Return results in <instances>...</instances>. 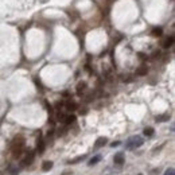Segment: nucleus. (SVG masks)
Segmentation results:
<instances>
[{
    "mask_svg": "<svg viewBox=\"0 0 175 175\" xmlns=\"http://www.w3.org/2000/svg\"><path fill=\"white\" fill-rule=\"evenodd\" d=\"M53 168V162H43V164H42V170L43 171H50Z\"/></svg>",
    "mask_w": 175,
    "mask_h": 175,
    "instance_id": "nucleus-11",
    "label": "nucleus"
},
{
    "mask_svg": "<svg viewBox=\"0 0 175 175\" xmlns=\"http://www.w3.org/2000/svg\"><path fill=\"white\" fill-rule=\"evenodd\" d=\"M139 175H142V174H139Z\"/></svg>",
    "mask_w": 175,
    "mask_h": 175,
    "instance_id": "nucleus-24",
    "label": "nucleus"
},
{
    "mask_svg": "<svg viewBox=\"0 0 175 175\" xmlns=\"http://www.w3.org/2000/svg\"><path fill=\"white\" fill-rule=\"evenodd\" d=\"M66 116H67V115L62 113L61 111H58V112H57V120H58V121H62V123H63L65 118H66Z\"/></svg>",
    "mask_w": 175,
    "mask_h": 175,
    "instance_id": "nucleus-15",
    "label": "nucleus"
},
{
    "mask_svg": "<svg viewBox=\"0 0 175 175\" xmlns=\"http://www.w3.org/2000/svg\"><path fill=\"white\" fill-rule=\"evenodd\" d=\"M147 73H148V67H147V66H140V67L136 70V74H137V76H146Z\"/></svg>",
    "mask_w": 175,
    "mask_h": 175,
    "instance_id": "nucleus-9",
    "label": "nucleus"
},
{
    "mask_svg": "<svg viewBox=\"0 0 175 175\" xmlns=\"http://www.w3.org/2000/svg\"><path fill=\"white\" fill-rule=\"evenodd\" d=\"M8 173H10V175H18V174H19V168H18V167H11Z\"/></svg>",
    "mask_w": 175,
    "mask_h": 175,
    "instance_id": "nucleus-17",
    "label": "nucleus"
},
{
    "mask_svg": "<svg viewBox=\"0 0 175 175\" xmlns=\"http://www.w3.org/2000/svg\"><path fill=\"white\" fill-rule=\"evenodd\" d=\"M36 151H38V154H43V151H45V142H43L42 137H39V139H38V144H36Z\"/></svg>",
    "mask_w": 175,
    "mask_h": 175,
    "instance_id": "nucleus-6",
    "label": "nucleus"
},
{
    "mask_svg": "<svg viewBox=\"0 0 175 175\" xmlns=\"http://www.w3.org/2000/svg\"><path fill=\"white\" fill-rule=\"evenodd\" d=\"M152 34L154 35H162V29H154V31H152Z\"/></svg>",
    "mask_w": 175,
    "mask_h": 175,
    "instance_id": "nucleus-19",
    "label": "nucleus"
},
{
    "mask_svg": "<svg viewBox=\"0 0 175 175\" xmlns=\"http://www.w3.org/2000/svg\"><path fill=\"white\" fill-rule=\"evenodd\" d=\"M65 105H66L67 111H70V112H73V111H76V109H77V104H76V102H73V101H67Z\"/></svg>",
    "mask_w": 175,
    "mask_h": 175,
    "instance_id": "nucleus-10",
    "label": "nucleus"
},
{
    "mask_svg": "<svg viewBox=\"0 0 175 175\" xmlns=\"http://www.w3.org/2000/svg\"><path fill=\"white\" fill-rule=\"evenodd\" d=\"M24 144H26V140H24L23 136H20V135L15 136L11 143V148H14V147H24Z\"/></svg>",
    "mask_w": 175,
    "mask_h": 175,
    "instance_id": "nucleus-3",
    "label": "nucleus"
},
{
    "mask_svg": "<svg viewBox=\"0 0 175 175\" xmlns=\"http://www.w3.org/2000/svg\"><path fill=\"white\" fill-rule=\"evenodd\" d=\"M85 88H86V84L85 82H80V84H78V85H77V93H78V94L82 96V92H84V89H85Z\"/></svg>",
    "mask_w": 175,
    "mask_h": 175,
    "instance_id": "nucleus-13",
    "label": "nucleus"
},
{
    "mask_svg": "<svg viewBox=\"0 0 175 175\" xmlns=\"http://www.w3.org/2000/svg\"><path fill=\"white\" fill-rule=\"evenodd\" d=\"M100 160H101V155H96V156H93V158L89 160V166H94V164H97Z\"/></svg>",
    "mask_w": 175,
    "mask_h": 175,
    "instance_id": "nucleus-12",
    "label": "nucleus"
},
{
    "mask_svg": "<svg viewBox=\"0 0 175 175\" xmlns=\"http://www.w3.org/2000/svg\"><path fill=\"white\" fill-rule=\"evenodd\" d=\"M143 143H144V139H143L142 136H132L129 137V139L125 142V148L127 149H135V148H139V147L143 146Z\"/></svg>",
    "mask_w": 175,
    "mask_h": 175,
    "instance_id": "nucleus-1",
    "label": "nucleus"
},
{
    "mask_svg": "<svg viewBox=\"0 0 175 175\" xmlns=\"http://www.w3.org/2000/svg\"><path fill=\"white\" fill-rule=\"evenodd\" d=\"M173 43H174V36H168V38L163 42V47H164V49L171 47V46H173Z\"/></svg>",
    "mask_w": 175,
    "mask_h": 175,
    "instance_id": "nucleus-8",
    "label": "nucleus"
},
{
    "mask_svg": "<svg viewBox=\"0 0 175 175\" xmlns=\"http://www.w3.org/2000/svg\"><path fill=\"white\" fill-rule=\"evenodd\" d=\"M118 144H120V142H113V143H112L111 146H112V147H117Z\"/></svg>",
    "mask_w": 175,
    "mask_h": 175,
    "instance_id": "nucleus-21",
    "label": "nucleus"
},
{
    "mask_svg": "<svg viewBox=\"0 0 175 175\" xmlns=\"http://www.w3.org/2000/svg\"><path fill=\"white\" fill-rule=\"evenodd\" d=\"M107 142H108V140L105 139V137H98V139L96 140V143H94V148H100V147L105 146V144H107Z\"/></svg>",
    "mask_w": 175,
    "mask_h": 175,
    "instance_id": "nucleus-7",
    "label": "nucleus"
},
{
    "mask_svg": "<svg viewBox=\"0 0 175 175\" xmlns=\"http://www.w3.org/2000/svg\"><path fill=\"white\" fill-rule=\"evenodd\" d=\"M139 57H140V58H142V59H146V58H147V57H146V55H144V54H142V53H140V54H139Z\"/></svg>",
    "mask_w": 175,
    "mask_h": 175,
    "instance_id": "nucleus-22",
    "label": "nucleus"
},
{
    "mask_svg": "<svg viewBox=\"0 0 175 175\" xmlns=\"http://www.w3.org/2000/svg\"><path fill=\"white\" fill-rule=\"evenodd\" d=\"M113 162H115V164H117V166H123V164H124V162H125V159H124L123 152H118V154L115 155Z\"/></svg>",
    "mask_w": 175,
    "mask_h": 175,
    "instance_id": "nucleus-4",
    "label": "nucleus"
},
{
    "mask_svg": "<svg viewBox=\"0 0 175 175\" xmlns=\"http://www.w3.org/2000/svg\"><path fill=\"white\" fill-rule=\"evenodd\" d=\"M144 135L147 137H151L152 135H154V128H146V129H144Z\"/></svg>",
    "mask_w": 175,
    "mask_h": 175,
    "instance_id": "nucleus-16",
    "label": "nucleus"
},
{
    "mask_svg": "<svg viewBox=\"0 0 175 175\" xmlns=\"http://www.w3.org/2000/svg\"><path fill=\"white\" fill-rule=\"evenodd\" d=\"M164 175H175V173H174V168H168L167 171H166V174Z\"/></svg>",
    "mask_w": 175,
    "mask_h": 175,
    "instance_id": "nucleus-20",
    "label": "nucleus"
},
{
    "mask_svg": "<svg viewBox=\"0 0 175 175\" xmlns=\"http://www.w3.org/2000/svg\"><path fill=\"white\" fill-rule=\"evenodd\" d=\"M34 156H35L34 151H29V152H27L26 156H24V159H22L20 167H27V166H30L34 162Z\"/></svg>",
    "mask_w": 175,
    "mask_h": 175,
    "instance_id": "nucleus-2",
    "label": "nucleus"
},
{
    "mask_svg": "<svg viewBox=\"0 0 175 175\" xmlns=\"http://www.w3.org/2000/svg\"><path fill=\"white\" fill-rule=\"evenodd\" d=\"M168 115H163V116H160V117H156V121H166V120H168Z\"/></svg>",
    "mask_w": 175,
    "mask_h": 175,
    "instance_id": "nucleus-18",
    "label": "nucleus"
},
{
    "mask_svg": "<svg viewBox=\"0 0 175 175\" xmlns=\"http://www.w3.org/2000/svg\"><path fill=\"white\" fill-rule=\"evenodd\" d=\"M74 120H76V116H74V115H67L66 118H65V121H63V123L66 124V125H69V124H71Z\"/></svg>",
    "mask_w": 175,
    "mask_h": 175,
    "instance_id": "nucleus-14",
    "label": "nucleus"
},
{
    "mask_svg": "<svg viewBox=\"0 0 175 175\" xmlns=\"http://www.w3.org/2000/svg\"><path fill=\"white\" fill-rule=\"evenodd\" d=\"M11 151H12L14 158H20V155L24 151V147H14V148H11Z\"/></svg>",
    "mask_w": 175,
    "mask_h": 175,
    "instance_id": "nucleus-5",
    "label": "nucleus"
},
{
    "mask_svg": "<svg viewBox=\"0 0 175 175\" xmlns=\"http://www.w3.org/2000/svg\"><path fill=\"white\" fill-rule=\"evenodd\" d=\"M62 175H71V171H67V173H63Z\"/></svg>",
    "mask_w": 175,
    "mask_h": 175,
    "instance_id": "nucleus-23",
    "label": "nucleus"
}]
</instances>
